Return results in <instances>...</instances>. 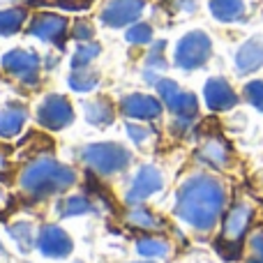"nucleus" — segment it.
Segmentation results:
<instances>
[{
  "label": "nucleus",
  "mask_w": 263,
  "mask_h": 263,
  "mask_svg": "<svg viewBox=\"0 0 263 263\" xmlns=\"http://www.w3.org/2000/svg\"><path fill=\"white\" fill-rule=\"evenodd\" d=\"M227 208V190L210 173L190 176L176 194V215L192 229L205 233L215 229Z\"/></svg>",
  "instance_id": "f257e3e1"
},
{
  "label": "nucleus",
  "mask_w": 263,
  "mask_h": 263,
  "mask_svg": "<svg viewBox=\"0 0 263 263\" xmlns=\"http://www.w3.org/2000/svg\"><path fill=\"white\" fill-rule=\"evenodd\" d=\"M74 180H77V173L69 166L60 164L58 159L40 157L21 171L18 185H21L23 194L30 196V199H44V196L69 190Z\"/></svg>",
  "instance_id": "f03ea898"
},
{
  "label": "nucleus",
  "mask_w": 263,
  "mask_h": 263,
  "mask_svg": "<svg viewBox=\"0 0 263 263\" xmlns=\"http://www.w3.org/2000/svg\"><path fill=\"white\" fill-rule=\"evenodd\" d=\"M252 217H254V208L245 201H238L227 210L222 222V233L217 240V250L222 252L224 259H236L240 254L242 240L252 227Z\"/></svg>",
  "instance_id": "7ed1b4c3"
},
{
  "label": "nucleus",
  "mask_w": 263,
  "mask_h": 263,
  "mask_svg": "<svg viewBox=\"0 0 263 263\" xmlns=\"http://www.w3.org/2000/svg\"><path fill=\"white\" fill-rule=\"evenodd\" d=\"M81 159L88 168H92L100 176L125 171L132 162V155L125 145L106 141V143H90L81 150Z\"/></svg>",
  "instance_id": "20e7f679"
},
{
  "label": "nucleus",
  "mask_w": 263,
  "mask_h": 263,
  "mask_svg": "<svg viewBox=\"0 0 263 263\" xmlns=\"http://www.w3.org/2000/svg\"><path fill=\"white\" fill-rule=\"evenodd\" d=\"M155 88H157L162 102L168 106V111L176 116V120L180 125H190L199 116V100H196V95L180 90V86L173 79H159L155 83Z\"/></svg>",
  "instance_id": "39448f33"
},
{
  "label": "nucleus",
  "mask_w": 263,
  "mask_h": 263,
  "mask_svg": "<svg viewBox=\"0 0 263 263\" xmlns=\"http://www.w3.org/2000/svg\"><path fill=\"white\" fill-rule=\"evenodd\" d=\"M210 53H213V40L205 35L203 30H192L180 37L176 44V67L180 69H199L208 63Z\"/></svg>",
  "instance_id": "423d86ee"
},
{
  "label": "nucleus",
  "mask_w": 263,
  "mask_h": 263,
  "mask_svg": "<svg viewBox=\"0 0 263 263\" xmlns=\"http://www.w3.org/2000/svg\"><path fill=\"white\" fill-rule=\"evenodd\" d=\"M37 123L49 132H60L67 125L74 123V109L69 104L67 97L63 95H46L44 100L40 102L35 111Z\"/></svg>",
  "instance_id": "0eeeda50"
},
{
  "label": "nucleus",
  "mask_w": 263,
  "mask_h": 263,
  "mask_svg": "<svg viewBox=\"0 0 263 263\" xmlns=\"http://www.w3.org/2000/svg\"><path fill=\"white\" fill-rule=\"evenodd\" d=\"M3 69L9 74V77L18 79L26 86H37L40 81V55L35 51L28 49H14L7 51L0 60Z\"/></svg>",
  "instance_id": "6e6552de"
},
{
  "label": "nucleus",
  "mask_w": 263,
  "mask_h": 263,
  "mask_svg": "<svg viewBox=\"0 0 263 263\" xmlns=\"http://www.w3.org/2000/svg\"><path fill=\"white\" fill-rule=\"evenodd\" d=\"M162 187H164L162 171H159L157 166H153V164H145V166H141L139 173L134 176L127 194H125V201H127L129 205L143 203L145 199H150L153 194H157Z\"/></svg>",
  "instance_id": "1a4fd4ad"
},
{
  "label": "nucleus",
  "mask_w": 263,
  "mask_h": 263,
  "mask_svg": "<svg viewBox=\"0 0 263 263\" xmlns=\"http://www.w3.org/2000/svg\"><path fill=\"white\" fill-rule=\"evenodd\" d=\"M72 238L67 236V231L55 224H46L40 229V236H37V250L46 256V259H65V256L72 254Z\"/></svg>",
  "instance_id": "9d476101"
},
{
  "label": "nucleus",
  "mask_w": 263,
  "mask_h": 263,
  "mask_svg": "<svg viewBox=\"0 0 263 263\" xmlns=\"http://www.w3.org/2000/svg\"><path fill=\"white\" fill-rule=\"evenodd\" d=\"M28 32L32 37H37V40L46 42V44L63 46L65 37H67V21L63 16H58V14L44 12L32 18L30 26H28Z\"/></svg>",
  "instance_id": "9b49d317"
},
{
  "label": "nucleus",
  "mask_w": 263,
  "mask_h": 263,
  "mask_svg": "<svg viewBox=\"0 0 263 263\" xmlns=\"http://www.w3.org/2000/svg\"><path fill=\"white\" fill-rule=\"evenodd\" d=\"M145 0H109L102 9V21L109 28L132 26L143 14Z\"/></svg>",
  "instance_id": "f8f14e48"
},
{
  "label": "nucleus",
  "mask_w": 263,
  "mask_h": 263,
  "mask_svg": "<svg viewBox=\"0 0 263 263\" xmlns=\"http://www.w3.org/2000/svg\"><path fill=\"white\" fill-rule=\"evenodd\" d=\"M162 104L164 102H159L157 97H153V95L132 92V95L123 97L120 111H123V116L129 120H143V123H148V120H155L162 116Z\"/></svg>",
  "instance_id": "ddd939ff"
},
{
  "label": "nucleus",
  "mask_w": 263,
  "mask_h": 263,
  "mask_svg": "<svg viewBox=\"0 0 263 263\" xmlns=\"http://www.w3.org/2000/svg\"><path fill=\"white\" fill-rule=\"evenodd\" d=\"M203 97L210 111H229L238 104V95L231 88V83L222 77H213L205 81Z\"/></svg>",
  "instance_id": "4468645a"
},
{
  "label": "nucleus",
  "mask_w": 263,
  "mask_h": 263,
  "mask_svg": "<svg viewBox=\"0 0 263 263\" xmlns=\"http://www.w3.org/2000/svg\"><path fill=\"white\" fill-rule=\"evenodd\" d=\"M196 157L213 168H227L229 162H231V148H229V143L222 136L213 134L201 141L199 150H196Z\"/></svg>",
  "instance_id": "2eb2a0df"
},
{
  "label": "nucleus",
  "mask_w": 263,
  "mask_h": 263,
  "mask_svg": "<svg viewBox=\"0 0 263 263\" xmlns=\"http://www.w3.org/2000/svg\"><path fill=\"white\" fill-rule=\"evenodd\" d=\"M263 67V37H250L236 51V69L238 74H252Z\"/></svg>",
  "instance_id": "dca6fc26"
},
{
  "label": "nucleus",
  "mask_w": 263,
  "mask_h": 263,
  "mask_svg": "<svg viewBox=\"0 0 263 263\" xmlns=\"http://www.w3.org/2000/svg\"><path fill=\"white\" fill-rule=\"evenodd\" d=\"M28 120V109L23 104H7L0 111V136L12 139L23 129Z\"/></svg>",
  "instance_id": "f3484780"
},
{
  "label": "nucleus",
  "mask_w": 263,
  "mask_h": 263,
  "mask_svg": "<svg viewBox=\"0 0 263 263\" xmlns=\"http://www.w3.org/2000/svg\"><path fill=\"white\" fill-rule=\"evenodd\" d=\"M208 7L210 14L222 23H238L247 14L245 0H210Z\"/></svg>",
  "instance_id": "a211bd4d"
},
{
  "label": "nucleus",
  "mask_w": 263,
  "mask_h": 263,
  "mask_svg": "<svg viewBox=\"0 0 263 263\" xmlns=\"http://www.w3.org/2000/svg\"><path fill=\"white\" fill-rule=\"evenodd\" d=\"M83 114H86V120L90 125H97V127H104V125H111L116 118L114 104L109 100H90L83 102Z\"/></svg>",
  "instance_id": "6ab92c4d"
},
{
  "label": "nucleus",
  "mask_w": 263,
  "mask_h": 263,
  "mask_svg": "<svg viewBox=\"0 0 263 263\" xmlns=\"http://www.w3.org/2000/svg\"><path fill=\"white\" fill-rule=\"evenodd\" d=\"M7 236L14 240V245L18 247V252H30L32 247H37V238L35 231H32L30 222H14L7 227Z\"/></svg>",
  "instance_id": "aec40b11"
},
{
  "label": "nucleus",
  "mask_w": 263,
  "mask_h": 263,
  "mask_svg": "<svg viewBox=\"0 0 263 263\" xmlns=\"http://www.w3.org/2000/svg\"><path fill=\"white\" fill-rule=\"evenodd\" d=\"M127 224L132 229H143V231H153V229H159V219L150 213V208H145L143 203L132 205L125 215Z\"/></svg>",
  "instance_id": "412c9836"
},
{
  "label": "nucleus",
  "mask_w": 263,
  "mask_h": 263,
  "mask_svg": "<svg viewBox=\"0 0 263 263\" xmlns=\"http://www.w3.org/2000/svg\"><path fill=\"white\" fill-rule=\"evenodd\" d=\"M136 252H139L141 256H145V259H164V256H168L171 247H168V242L164 240V238L143 236L136 240Z\"/></svg>",
  "instance_id": "4be33fe9"
},
{
  "label": "nucleus",
  "mask_w": 263,
  "mask_h": 263,
  "mask_svg": "<svg viewBox=\"0 0 263 263\" xmlns=\"http://www.w3.org/2000/svg\"><path fill=\"white\" fill-rule=\"evenodd\" d=\"M28 18V12L23 7H9V9H0V35L9 37L14 32H18L23 28Z\"/></svg>",
  "instance_id": "5701e85b"
},
{
  "label": "nucleus",
  "mask_w": 263,
  "mask_h": 263,
  "mask_svg": "<svg viewBox=\"0 0 263 263\" xmlns=\"http://www.w3.org/2000/svg\"><path fill=\"white\" fill-rule=\"evenodd\" d=\"M67 83H69V88L77 90V92H90V90H95L97 83H100V74H97L95 69H90V67L72 69Z\"/></svg>",
  "instance_id": "b1692460"
},
{
  "label": "nucleus",
  "mask_w": 263,
  "mask_h": 263,
  "mask_svg": "<svg viewBox=\"0 0 263 263\" xmlns=\"http://www.w3.org/2000/svg\"><path fill=\"white\" fill-rule=\"evenodd\" d=\"M63 217H77V215H88V213H95V205H92V201L88 199V196H69V199H65L63 203H60V210H58Z\"/></svg>",
  "instance_id": "393cba45"
},
{
  "label": "nucleus",
  "mask_w": 263,
  "mask_h": 263,
  "mask_svg": "<svg viewBox=\"0 0 263 263\" xmlns=\"http://www.w3.org/2000/svg\"><path fill=\"white\" fill-rule=\"evenodd\" d=\"M100 51H102V46L97 44V42H83V44H79L77 51H74V55H72V69L88 67V65L100 55Z\"/></svg>",
  "instance_id": "a878e982"
},
{
  "label": "nucleus",
  "mask_w": 263,
  "mask_h": 263,
  "mask_svg": "<svg viewBox=\"0 0 263 263\" xmlns=\"http://www.w3.org/2000/svg\"><path fill=\"white\" fill-rule=\"evenodd\" d=\"M125 40L134 46L150 44L153 42V28H150V23H132L125 32Z\"/></svg>",
  "instance_id": "bb28decb"
},
{
  "label": "nucleus",
  "mask_w": 263,
  "mask_h": 263,
  "mask_svg": "<svg viewBox=\"0 0 263 263\" xmlns=\"http://www.w3.org/2000/svg\"><path fill=\"white\" fill-rule=\"evenodd\" d=\"M242 95H245V100L250 102L256 111H263V81L261 79L247 83L245 90H242Z\"/></svg>",
  "instance_id": "cd10ccee"
},
{
  "label": "nucleus",
  "mask_w": 263,
  "mask_h": 263,
  "mask_svg": "<svg viewBox=\"0 0 263 263\" xmlns=\"http://www.w3.org/2000/svg\"><path fill=\"white\" fill-rule=\"evenodd\" d=\"M164 42H157V44L150 49L148 58H145V69H150V72H162L164 67H166V63H164Z\"/></svg>",
  "instance_id": "c85d7f7f"
},
{
  "label": "nucleus",
  "mask_w": 263,
  "mask_h": 263,
  "mask_svg": "<svg viewBox=\"0 0 263 263\" xmlns=\"http://www.w3.org/2000/svg\"><path fill=\"white\" fill-rule=\"evenodd\" d=\"M247 263H263V231H254L250 236V259Z\"/></svg>",
  "instance_id": "c756f323"
},
{
  "label": "nucleus",
  "mask_w": 263,
  "mask_h": 263,
  "mask_svg": "<svg viewBox=\"0 0 263 263\" xmlns=\"http://www.w3.org/2000/svg\"><path fill=\"white\" fill-rule=\"evenodd\" d=\"M125 129H127L129 139L134 141L136 145H143L145 141L150 139V134H153L148 127H143V125H134V123H127V125H125Z\"/></svg>",
  "instance_id": "7c9ffc66"
},
{
  "label": "nucleus",
  "mask_w": 263,
  "mask_h": 263,
  "mask_svg": "<svg viewBox=\"0 0 263 263\" xmlns=\"http://www.w3.org/2000/svg\"><path fill=\"white\" fill-rule=\"evenodd\" d=\"M72 37L79 42V44H83V42H90L92 40V26L88 21H77L72 28Z\"/></svg>",
  "instance_id": "2f4dec72"
},
{
  "label": "nucleus",
  "mask_w": 263,
  "mask_h": 263,
  "mask_svg": "<svg viewBox=\"0 0 263 263\" xmlns=\"http://www.w3.org/2000/svg\"><path fill=\"white\" fill-rule=\"evenodd\" d=\"M5 168H7V157H5V153L0 150V173H3Z\"/></svg>",
  "instance_id": "473e14b6"
},
{
  "label": "nucleus",
  "mask_w": 263,
  "mask_h": 263,
  "mask_svg": "<svg viewBox=\"0 0 263 263\" xmlns=\"http://www.w3.org/2000/svg\"><path fill=\"white\" fill-rule=\"evenodd\" d=\"M0 254H5V250H3V245H0Z\"/></svg>",
  "instance_id": "72a5a7b5"
},
{
  "label": "nucleus",
  "mask_w": 263,
  "mask_h": 263,
  "mask_svg": "<svg viewBox=\"0 0 263 263\" xmlns=\"http://www.w3.org/2000/svg\"><path fill=\"white\" fill-rule=\"evenodd\" d=\"M141 263H150V261H141Z\"/></svg>",
  "instance_id": "f704fd0d"
}]
</instances>
